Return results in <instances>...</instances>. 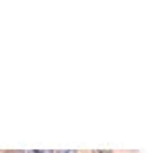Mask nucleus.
I'll list each match as a JSON object with an SVG mask.
<instances>
[{
	"label": "nucleus",
	"instance_id": "nucleus-1",
	"mask_svg": "<svg viewBox=\"0 0 159 153\" xmlns=\"http://www.w3.org/2000/svg\"><path fill=\"white\" fill-rule=\"evenodd\" d=\"M95 153H113V151H102V150H97Z\"/></svg>",
	"mask_w": 159,
	"mask_h": 153
},
{
	"label": "nucleus",
	"instance_id": "nucleus-2",
	"mask_svg": "<svg viewBox=\"0 0 159 153\" xmlns=\"http://www.w3.org/2000/svg\"><path fill=\"white\" fill-rule=\"evenodd\" d=\"M63 153H77V151H73V150H68V151H63Z\"/></svg>",
	"mask_w": 159,
	"mask_h": 153
},
{
	"label": "nucleus",
	"instance_id": "nucleus-3",
	"mask_svg": "<svg viewBox=\"0 0 159 153\" xmlns=\"http://www.w3.org/2000/svg\"><path fill=\"white\" fill-rule=\"evenodd\" d=\"M15 153H27V151H15Z\"/></svg>",
	"mask_w": 159,
	"mask_h": 153
}]
</instances>
